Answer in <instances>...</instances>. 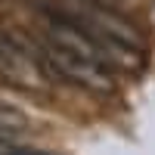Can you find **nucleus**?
Here are the masks:
<instances>
[{
    "label": "nucleus",
    "instance_id": "obj_4",
    "mask_svg": "<svg viewBox=\"0 0 155 155\" xmlns=\"http://www.w3.org/2000/svg\"><path fill=\"white\" fill-rule=\"evenodd\" d=\"M0 155H50V152H34V149H19L9 140H0Z\"/></svg>",
    "mask_w": 155,
    "mask_h": 155
},
{
    "label": "nucleus",
    "instance_id": "obj_3",
    "mask_svg": "<svg viewBox=\"0 0 155 155\" xmlns=\"http://www.w3.org/2000/svg\"><path fill=\"white\" fill-rule=\"evenodd\" d=\"M28 130V118L9 102L0 99V140H16L19 134Z\"/></svg>",
    "mask_w": 155,
    "mask_h": 155
},
{
    "label": "nucleus",
    "instance_id": "obj_2",
    "mask_svg": "<svg viewBox=\"0 0 155 155\" xmlns=\"http://www.w3.org/2000/svg\"><path fill=\"white\" fill-rule=\"evenodd\" d=\"M0 78L12 87H25V90L47 87V71L41 59L31 56V50H25L16 37L3 31H0Z\"/></svg>",
    "mask_w": 155,
    "mask_h": 155
},
{
    "label": "nucleus",
    "instance_id": "obj_5",
    "mask_svg": "<svg viewBox=\"0 0 155 155\" xmlns=\"http://www.w3.org/2000/svg\"><path fill=\"white\" fill-rule=\"evenodd\" d=\"M93 3H102V6H115V3H124V0H93Z\"/></svg>",
    "mask_w": 155,
    "mask_h": 155
},
{
    "label": "nucleus",
    "instance_id": "obj_1",
    "mask_svg": "<svg viewBox=\"0 0 155 155\" xmlns=\"http://www.w3.org/2000/svg\"><path fill=\"white\" fill-rule=\"evenodd\" d=\"M34 53H37V59H41L47 74H59L62 81H71V84L84 87V90H90L96 96L115 93V78L99 62L74 56L68 50H62V47H53V44H34Z\"/></svg>",
    "mask_w": 155,
    "mask_h": 155
}]
</instances>
